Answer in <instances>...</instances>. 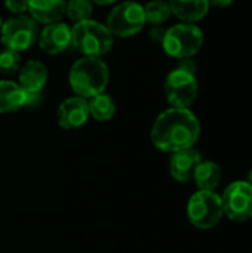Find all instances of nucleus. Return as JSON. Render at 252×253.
I'll return each instance as SVG.
<instances>
[{"label": "nucleus", "mask_w": 252, "mask_h": 253, "mask_svg": "<svg viewBox=\"0 0 252 253\" xmlns=\"http://www.w3.org/2000/svg\"><path fill=\"white\" fill-rule=\"evenodd\" d=\"M162 46L172 58H192L203 46V33L195 24H177L165 31Z\"/></svg>", "instance_id": "5"}, {"label": "nucleus", "mask_w": 252, "mask_h": 253, "mask_svg": "<svg viewBox=\"0 0 252 253\" xmlns=\"http://www.w3.org/2000/svg\"><path fill=\"white\" fill-rule=\"evenodd\" d=\"M201 136V122L189 108H168L151 126L153 145L163 153H178L193 148Z\"/></svg>", "instance_id": "1"}, {"label": "nucleus", "mask_w": 252, "mask_h": 253, "mask_svg": "<svg viewBox=\"0 0 252 253\" xmlns=\"http://www.w3.org/2000/svg\"><path fill=\"white\" fill-rule=\"evenodd\" d=\"M65 4V0H28V10L36 22L48 25L61 21Z\"/></svg>", "instance_id": "13"}, {"label": "nucleus", "mask_w": 252, "mask_h": 253, "mask_svg": "<svg viewBox=\"0 0 252 253\" xmlns=\"http://www.w3.org/2000/svg\"><path fill=\"white\" fill-rule=\"evenodd\" d=\"M27 93L22 87L10 80H0V113H13L25 107Z\"/></svg>", "instance_id": "17"}, {"label": "nucleus", "mask_w": 252, "mask_h": 253, "mask_svg": "<svg viewBox=\"0 0 252 253\" xmlns=\"http://www.w3.org/2000/svg\"><path fill=\"white\" fill-rule=\"evenodd\" d=\"M180 65L177 68H181L184 71H189L192 74H196V64L192 58H184V59H180Z\"/></svg>", "instance_id": "23"}, {"label": "nucleus", "mask_w": 252, "mask_h": 253, "mask_svg": "<svg viewBox=\"0 0 252 253\" xmlns=\"http://www.w3.org/2000/svg\"><path fill=\"white\" fill-rule=\"evenodd\" d=\"M4 4L7 10L15 15H22L25 10H28V0H4Z\"/></svg>", "instance_id": "22"}, {"label": "nucleus", "mask_w": 252, "mask_h": 253, "mask_svg": "<svg viewBox=\"0 0 252 253\" xmlns=\"http://www.w3.org/2000/svg\"><path fill=\"white\" fill-rule=\"evenodd\" d=\"M166 101L174 108H190L199 93L196 74L181 68L172 70L163 84Z\"/></svg>", "instance_id": "7"}, {"label": "nucleus", "mask_w": 252, "mask_h": 253, "mask_svg": "<svg viewBox=\"0 0 252 253\" xmlns=\"http://www.w3.org/2000/svg\"><path fill=\"white\" fill-rule=\"evenodd\" d=\"M48 82V70L43 62L31 59L19 71V86L27 93H39Z\"/></svg>", "instance_id": "14"}, {"label": "nucleus", "mask_w": 252, "mask_h": 253, "mask_svg": "<svg viewBox=\"0 0 252 253\" xmlns=\"http://www.w3.org/2000/svg\"><path fill=\"white\" fill-rule=\"evenodd\" d=\"M221 197L224 216L233 222H245L252 218V187L245 179L229 184Z\"/></svg>", "instance_id": "8"}, {"label": "nucleus", "mask_w": 252, "mask_h": 253, "mask_svg": "<svg viewBox=\"0 0 252 253\" xmlns=\"http://www.w3.org/2000/svg\"><path fill=\"white\" fill-rule=\"evenodd\" d=\"M168 4L171 13L187 24L203 19L209 10L208 0H168Z\"/></svg>", "instance_id": "15"}, {"label": "nucleus", "mask_w": 252, "mask_h": 253, "mask_svg": "<svg viewBox=\"0 0 252 253\" xmlns=\"http://www.w3.org/2000/svg\"><path fill=\"white\" fill-rule=\"evenodd\" d=\"M39 46L48 55H58L71 46V28L64 22L48 24L39 34Z\"/></svg>", "instance_id": "11"}, {"label": "nucleus", "mask_w": 252, "mask_h": 253, "mask_svg": "<svg viewBox=\"0 0 252 253\" xmlns=\"http://www.w3.org/2000/svg\"><path fill=\"white\" fill-rule=\"evenodd\" d=\"M187 218L199 230H211L224 218L220 194L215 191L198 190L187 203Z\"/></svg>", "instance_id": "4"}, {"label": "nucleus", "mask_w": 252, "mask_h": 253, "mask_svg": "<svg viewBox=\"0 0 252 253\" xmlns=\"http://www.w3.org/2000/svg\"><path fill=\"white\" fill-rule=\"evenodd\" d=\"M146 21L153 25H162L171 16V7L165 0H150L144 6Z\"/></svg>", "instance_id": "19"}, {"label": "nucleus", "mask_w": 252, "mask_h": 253, "mask_svg": "<svg viewBox=\"0 0 252 253\" xmlns=\"http://www.w3.org/2000/svg\"><path fill=\"white\" fill-rule=\"evenodd\" d=\"M165 31H166V30H163L160 25H154V28L150 31V39L154 40V42H160V43H162L163 36H165Z\"/></svg>", "instance_id": "24"}, {"label": "nucleus", "mask_w": 252, "mask_h": 253, "mask_svg": "<svg viewBox=\"0 0 252 253\" xmlns=\"http://www.w3.org/2000/svg\"><path fill=\"white\" fill-rule=\"evenodd\" d=\"M223 179V170L220 165L211 160H202L195 170L193 181L198 190L202 191H215Z\"/></svg>", "instance_id": "16"}, {"label": "nucleus", "mask_w": 252, "mask_h": 253, "mask_svg": "<svg viewBox=\"0 0 252 253\" xmlns=\"http://www.w3.org/2000/svg\"><path fill=\"white\" fill-rule=\"evenodd\" d=\"M65 13L71 21L80 22L85 19H91L94 13V6L91 0H70L65 4Z\"/></svg>", "instance_id": "20"}, {"label": "nucleus", "mask_w": 252, "mask_h": 253, "mask_svg": "<svg viewBox=\"0 0 252 253\" xmlns=\"http://www.w3.org/2000/svg\"><path fill=\"white\" fill-rule=\"evenodd\" d=\"M235 0H208L209 6H215V7H227L233 3Z\"/></svg>", "instance_id": "25"}, {"label": "nucleus", "mask_w": 252, "mask_h": 253, "mask_svg": "<svg viewBox=\"0 0 252 253\" xmlns=\"http://www.w3.org/2000/svg\"><path fill=\"white\" fill-rule=\"evenodd\" d=\"M144 7L137 1H122L113 7L107 16V30L114 37H131L140 33L146 25Z\"/></svg>", "instance_id": "6"}, {"label": "nucleus", "mask_w": 252, "mask_h": 253, "mask_svg": "<svg viewBox=\"0 0 252 253\" xmlns=\"http://www.w3.org/2000/svg\"><path fill=\"white\" fill-rule=\"evenodd\" d=\"M58 125L65 130L79 129L86 125L89 119V105L88 101L82 96H71L67 98L64 102L59 104L56 111Z\"/></svg>", "instance_id": "10"}, {"label": "nucleus", "mask_w": 252, "mask_h": 253, "mask_svg": "<svg viewBox=\"0 0 252 253\" xmlns=\"http://www.w3.org/2000/svg\"><path fill=\"white\" fill-rule=\"evenodd\" d=\"M88 105H89V116L98 122H107L116 113V104L113 98L104 92L97 96H92L88 101Z\"/></svg>", "instance_id": "18"}, {"label": "nucleus", "mask_w": 252, "mask_h": 253, "mask_svg": "<svg viewBox=\"0 0 252 253\" xmlns=\"http://www.w3.org/2000/svg\"><path fill=\"white\" fill-rule=\"evenodd\" d=\"M21 55L16 50L4 49L0 52V71L4 74H13L19 70Z\"/></svg>", "instance_id": "21"}, {"label": "nucleus", "mask_w": 252, "mask_h": 253, "mask_svg": "<svg viewBox=\"0 0 252 253\" xmlns=\"http://www.w3.org/2000/svg\"><path fill=\"white\" fill-rule=\"evenodd\" d=\"M92 3H97V4H101V6H104V4H110V3H114L116 0H91Z\"/></svg>", "instance_id": "26"}, {"label": "nucleus", "mask_w": 252, "mask_h": 253, "mask_svg": "<svg viewBox=\"0 0 252 253\" xmlns=\"http://www.w3.org/2000/svg\"><path fill=\"white\" fill-rule=\"evenodd\" d=\"M245 181L252 187V168L248 170V175H247V179H245Z\"/></svg>", "instance_id": "27"}, {"label": "nucleus", "mask_w": 252, "mask_h": 253, "mask_svg": "<svg viewBox=\"0 0 252 253\" xmlns=\"http://www.w3.org/2000/svg\"><path fill=\"white\" fill-rule=\"evenodd\" d=\"M1 27H3V22H1V18H0V31H1Z\"/></svg>", "instance_id": "28"}, {"label": "nucleus", "mask_w": 252, "mask_h": 253, "mask_svg": "<svg viewBox=\"0 0 252 253\" xmlns=\"http://www.w3.org/2000/svg\"><path fill=\"white\" fill-rule=\"evenodd\" d=\"M71 46L85 56L105 55L113 46V36L105 25L85 19L76 22L71 28Z\"/></svg>", "instance_id": "3"}, {"label": "nucleus", "mask_w": 252, "mask_h": 253, "mask_svg": "<svg viewBox=\"0 0 252 253\" xmlns=\"http://www.w3.org/2000/svg\"><path fill=\"white\" fill-rule=\"evenodd\" d=\"M39 37L37 22L25 15L9 18L1 27V43L6 49L22 52L30 49Z\"/></svg>", "instance_id": "9"}, {"label": "nucleus", "mask_w": 252, "mask_h": 253, "mask_svg": "<svg viewBox=\"0 0 252 253\" xmlns=\"http://www.w3.org/2000/svg\"><path fill=\"white\" fill-rule=\"evenodd\" d=\"M201 162L202 156L195 148L174 153L169 159V173L178 182H189L193 179L195 170Z\"/></svg>", "instance_id": "12"}, {"label": "nucleus", "mask_w": 252, "mask_h": 253, "mask_svg": "<svg viewBox=\"0 0 252 253\" xmlns=\"http://www.w3.org/2000/svg\"><path fill=\"white\" fill-rule=\"evenodd\" d=\"M110 71L107 64L97 56H83L77 59L68 74L70 87L77 96L91 99L102 93L108 84Z\"/></svg>", "instance_id": "2"}]
</instances>
